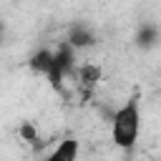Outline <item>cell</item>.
Wrapping results in <instances>:
<instances>
[{"instance_id": "6da1fadb", "label": "cell", "mask_w": 161, "mask_h": 161, "mask_svg": "<svg viewBox=\"0 0 161 161\" xmlns=\"http://www.w3.org/2000/svg\"><path fill=\"white\" fill-rule=\"evenodd\" d=\"M143 128V111H141V98L138 96H128L116 113L111 116V141L116 148L121 151H131L138 143Z\"/></svg>"}, {"instance_id": "ba28073f", "label": "cell", "mask_w": 161, "mask_h": 161, "mask_svg": "<svg viewBox=\"0 0 161 161\" xmlns=\"http://www.w3.org/2000/svg\"><path fill=\"white\" fill-rule=\"evenodd\" d=\"M18 133H20V138H25V141H30V143H35L38 141V133H35V128H33V123H20V128H18Z\"/></svg>"}, {"instance_id": "277c9868", "label": "cell", "mask_w": 161, "mask_h": 161, "mask_svg": "<svg viewBox=\"0 0 161 161\" xmlns=\"http://www.w3.org/2000/svg\"><path fill=\"white\" fill-rule=\"evenodd\" d=\"M65 43H70L75 50H86V48L96 45V33H93L91 25H86V23H75V25L68 30Z\"/></svg>"}, {"instance_id": "52a82bcc", "label": "cell", "mask_w": 161, "mask_h": 161, "mask_svg": "<svg viewBox=\"0 0 161 161\" xmlns=\"http://www.w3.org/2000/svg\"><path fill=\"white\" fill-rule=\"evenodd\" d=\"M136 43L141 48H153L158 43V30L156 25H141V30L136 33Z\"/></svg>"}, {"instance_id": "8992f818", "label": "cell", "mask_w": 161, "mask_h": 161, "mask_svg": "<svg viewBox=\"0 0 161 161\" xmlns=\"http://www.w3.org/2000/svg\"><path fill=\"white\" fill-rule=\"evenodd\" d=\"M50 63H53V50H48V48L35 50V53L30 55V60H28L30 70H33V73H40L43 78L50 73Z\"/></svg>"}, {"instance_id": "3957f363", "label": "cell", "mask_w": 161, "mask_h": 161, "mask_svg": "<svg viewBox=\"0 0 161 161\" xmlns=\"http://www.w3.org/2000/svg\"><path fill=\"white\" fill-rule=\"evenodd\" d=\"M78 153H80V141L75 136H65L53 146L45 161H78Z\"/></svg>"}, {"instance_id": "7a4b0ae2", "label": "cell", "mask_w": 161, "mask_h": 161, "mask_svg": "<svg viewBox=\"0 0 161 161\" xmlns=\"http://www.w3.org/2000/svg\"><path fill=\"white\" fill-rule=\"evenodd\" d=\"M75 53H78V50H75L70 43H65V40L53 50L50 73L45 75V80L50 83L53 91H63V83H65L68 78H73V73H75V68H78V63H75Z\"/></svg>"}, {"instance_id": "5b68a950", "label": "cell", "mask_w": 161, "mask_h": 161, "mask_svg": "<svg viewBox=\"0 0 161 161\" xmlns=\"http://www.w3.org/2000/svg\"><path fill=\"white\" fill-rule=\"evenodd\" d=\"M73 78H75V86H78L83 93H91V91L98 86V80H101V68H98V65H91V63H86V65L75 68Z\"/></svg>"}]
</instances>
